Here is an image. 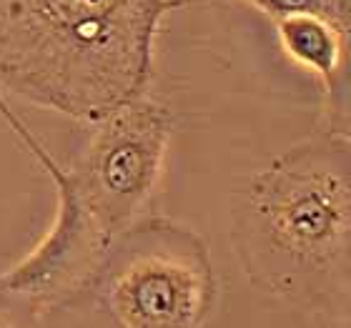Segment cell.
Segmentation results:
<instances>
[{
	"label": "cell",
	"mask_w": 351,
	"mask_h": 328,
	"mask_svg": "<svg viewBox=\"0 0 351 328\" xmlns=\"http://www.w3.org/2000/svg\"><path fill=\"white\" fill-rule=\"evenodd\" d=\"M274 25H276L281 51L296 66L314 73L322 81V86L344 63L346 51H351L349 40L339 33V28L314 15H293Z\"/></svg>",
	"instance_id": "obj_6"
},
{
	"label": "cell",
	"mask_w": 351,
	"mask_h": 328,
	"mask_svg": "<svg viewBox=\"0 0 351 328\" xmlns=\"http://www.w3.org/2000/svg\"><path fill=\"white\" fill-rule=\"evenodd\" d=\"M204 0H0V88L78 123L148 95L163 18Z\"/></svg>",
	"instance_id": "obj_2"
},
{
	"label": "cell",
	"mask_w": 351,
	"mask_h": 328,
	"mask_svg": "<svg viewBox=\"0 0 351 328\" xmlns=\"http://www.w3.org/2000/svg\"><path fill=\"white\" fill-rule=\"evenodd\" d=\"M274 23L293 15H314L331 23L351 45V0H246Z\"/></svg>",
	"instance_id": "obj_7"
},
{
	"label": "cell",
	"mask_w": 351,
	"mask_h": 328,
	"mask_svg": "<svg viewBox=\"0 0 351 328\" xmlns=\"http://www.w3.org/2000/svg\"><path fill=\"white\" fill-rule=\"evenodd\" d=\"M90 293L118 328H206L219 276L193 228L148 213L110 241Z\"/></svg>",
	"instance_id": "obj_3"
},
{
	"label": "cell",
	"mask_w": 351,
	"mask_h": 328,
	"mask_svg": "<svg viewBox=\"0 0 351 328\" xmlns=\"http://www.w3.org/2000/svg\"><path fill=\"white\" fill-rule=\"evenodd\" d=\"M173 125L169 105L151 95L113 108L90 123L73 163L63 166V181L56 193H71L101 234L113 241L148 216Z\"/></svg>",
	"instance_id": "obj_4"
},
{
	"label": "cell",
	"mask_w": 351,
	"mask_h": 328,
	"mask_svg": "<svg viewBox=\"0 0 351 328\" xmlns=\"http://www.w3.org/2000/svg\"><path fill=\"white\" fill-rule=\"evenodd\" d=\"M56 218L23 261L0 273V286L40 311L90 293L110 241L71 193L60 190Z\"/></svg>",
	"instance_id": "obj_5"
},
{
	"label": "cell",
	"mask_w": 351,
	"mask_h": 328,
	"mask_svg": "<svg viewBox=\"0 0 351 328\" xmlns=\"http://www.w3.org/2000/svg\"><path fill=\"white\" fill-rule=\"evenodd\" d=\"M0 118L5 121L8 125H10V131L21 138V143L25 148H28V153L36 158L38 163H40V168L45 171V175L51 178V183L56 186V183H60V178H63V166H60L56 158L51 155V151L40 143V138H38L36 133L30 131L28 125H25V121H23L18 113L13 110V105L8 103V98H5V90L0 88Z\"/></svg>",
	"instance_id": "obj_10"
},
{
	"label": "cell",
	"mask_w": 351,
	"mask_h": 328,
	"mask_svg": "<svg viewBox=\"0 0 351 328\" xmlns=\"http://www.w3.org/2000/svg\"><path fill=\"white\" fill-rule=\"evenodd\" d=\"M36 328H118V326L98 306L93 293H86L81 299L60 303V306L43 308L40 316H38Z\"/></svg>",
	"instance_id": "obj_9"
},
{
	"label": "cell",
	"mask_w": 351,
	"mask_h": 328,
	"mask_svg": "<svg viewBox=\"0 0 351 328\" xmlns=\"http://www.w3.org/2000/svg\"><path fill=\"white\" fill-rule=\"evenodd\" d=\"M231 246L271 299L351 306V143L324 128L251 173L231 196Z\"/></svg>",
	"instance_id": "obj_1"
},
{
	"label": "cell",
	"mask_w": 351,
	"mask_h": 328,
	"mask_svg": "<svg viewBox=\"0 0 351 328\" xmlns=\"http://www.w3.org/2000/svg\"><path fill=\"white\" fill-rule=\"evenodd\" d=\"M40 308L30 299L0 286V328H36Z\"/></svg>",
	"instance_id": "obj_11"
},
{
	"label": "cell",
	"mask_w": 351,
	"mask_h": 328,
	"mask_svg": "<svg viewBox=\"0 0 351 328\" xmlns=\"http://www.w3.org/2000/svg\"><path fill=\"white\" fill-rule=\"evenodd\" d=\"M324 118L326 131L351 143V51L344 63L324 83Z\"/></svg>",
	"instance_id": "obj_8"
}]
</instances>
